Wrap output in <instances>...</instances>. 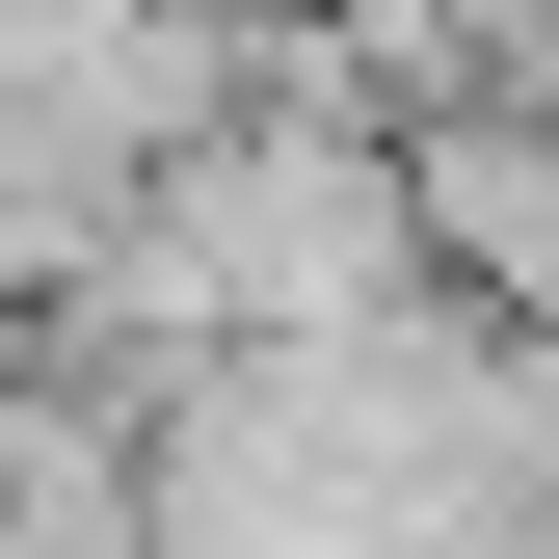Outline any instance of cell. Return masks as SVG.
<instances>
[{"label":"cell","mask_w":559,"mask_h":559,"mask_svg":"<svg viewBox=\"0 0 559 559\" xmlns=\"http://www.w3.org/2000/svg\"><path fill=\"white\" fill-rule=\"evenodd\" d=\"M400 240H427V294H479V320H559V107H533V81L400 107Z\"/></svg>","instance_id":"6da1fadb"},{"label":"cell","mask_w":559,"mask_h":559,"mask_svg":"<svg viewBox=\"0 0 559 559\" xmlns=\"http://www.w3.org/2000/svg\"><path fill=\"white\" fill-rule=\"evenodd\" d=\"M0 559H160L133 533V373L0 346Z\"/></svg>","instance_id":"7a4b0ae2"}]
</instances>
